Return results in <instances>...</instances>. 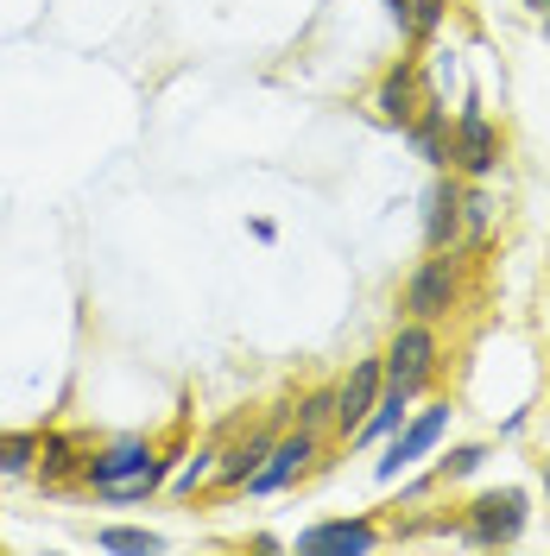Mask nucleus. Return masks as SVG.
Wrapping results in <instances>:
<instances>
[{
	"label": "nucleus",
	"instance_id": "1",
	"mask_svg": "<svg viewBox=\"0 0 550 556\" xmlns=\"http://www.w3.org/2000/svg\"><path fill=\"white\" fill-rule=\"evenodd\" d=\"M83 481L96 493H108V500H146L159 486V462H152L146 443H114L108 455L83 462Z\"/></svg>",
	"mask_w": 550,
	"mask_h": 556
},
{
	"label": "nucleus",
	"instance_id": "2",
	"mask_svg": "<svg viewBox=\"0 0 550 556\" xmlns=\"http://www.w3.org/2000/svg\"><path fill=\"white\" fill-rule=\"evenodd\" d=\"M386 361V386H399V392H424L430 386V374H437V336H430V323H405L399 336H392V348L379 354Z\"/></svg>",
	"mask_w": 550,
	"mask_h": 556
},
{
	"label": "nucleus",
	"instance_id": "3",
	"mask_svg": "<svg viewBox=\"0 0 550 556\" xmlns=\"http://www.w3.org/2000/svg\"><path fill=\"white\" fill-rule=\"evenodd\" d=\"M455 285H462V273H455L449 247H430V260H424L412 273V285H405V311H412L417 323H437V316H449V304H455Z\"/></svg>",
	"mask_w": 550,
	"mask_h": 556
},
{
	"label": "nucleus",
	"instance_id": "4",
	"mask_svg": "<svg viewBox=\"0 0 550 556\" xmlns=\"http://www.w3.org/2000/svg\"><path fill=\"white\" fill-rule=\"evenodd\" d=\"M379 392H386V361H354L342 392H336V430L342 437H354L367 424V412L379 405Z\"/></svg>",
	"mask_w": 550,
	"mask_h": 556
},
{
	"label": "nucleus",
	"instance_id": "5",
	"mask_svg": "<svg viewBox=\"0 0 550 556\" xmlns=\"http://www.w3.org/2000/svg\"><path fill=\"white\" fill-rule=\"evenodd\" d=\"M475 519H468V538L475 544H513L518 531H525V493H482L475 506H468Z\"/></svg>",
	"mask_w": 550,
	"mask_h": 556
},
{
	"label": "nucleus",
	"instance_id": "6",
	"mask_svg": "<svg viewBox=\"0 0 550 556\" xmlns=\"http://www.w3.org/2000/svg\"><path fill=\"white\" fill-rule=\"evenodd\" d=\"M449 159L462 165L468 177H487L500 165V134H493V121H487L482 108H462V121H455V146H449Z\"/></svg>",
	"mask_w": 550,
	"mask_h": 556
},
{
	"label": "nucleus",
	"instance_id": "7",
	"mask_svg": "<svg viewBox=\"0 0 550 556\" xmlns=\"http://www.w3.org/2000/svg\"><path fill=\"white\" fill-rule=\"evenodd\" d=\"M424 76H417V64H399V70H386V83H379V96H374V114L386 121V127H412L417 114H424Z\"/></svg>",
	"mask_w": 550,
	"mask_h": 556
},
{
	"label": "nucleus",
	"instance_id": "8",
	"mask_svg": "<svg viewBox=\"0 0 550 556\" xmlns=\"http://www.w3.org/2000/svg\"><path fill=\"white\" fill-rule=\"evenodd\" d=\"M310 455H316V430H304V424H298V437H285V443H273V450H266V468H253L247 493H278V486H291V475H304Z\"/></svg>",
	"mask_w": 550,
	"mask_h": 556
},
{
	"label": "nucleus",
	"instance_id": "9",
	"mask_svg": "<svg viewBox=\"0 0 550 556\" xmlns=\"http://www.w3.org/2000/svg\"><path fill=\"white\" fill-rule=\"evenodd\" d=\"M443 430H449V405H430L412 430H399V443H392V450H386V462H379V481H399L417 455H430V443H437Z\"/></svg>",
	"mask_w": 550,
	"mask_h": 556
},
{
	"label": "nucleus",
	"instance_id": "10",
	"mask_svg": "<svg viewBox=\"0 0 550 556\" xmlns=\"http://www.w3.org/2000/svg\"><path fill=\"white\" fill-rule=\"evenodd\" d=\"M379 531L367 519H348V525H310L298 531V551H374Z\"/></svg>",
	"mask_w": 550,
	"mask_h": 556
},
{
	"label": "nucleus",
	"instance_id": "11",
	"mask_svg": "<svg viewBox=\"0 0 550 556\" xmlns=\"http://www.w3.org/2000/svg\"><path fill=\"white\" fill-rule=\"evenodd\" d=\"M405 134H412V146L424 152V159H430V165H443V159H449V108L424 102V114H417Z\"/></svg>",
	"mask_w": 550,
	"mask_h": 556
},
{
	"label": "nucleus",
	"instance_id": "12",
	"mask_svg": "<svg viewBox=\"0 0 550 556\" xmlns=\"http://www.w3.org/2000/svg\"><path fill=\"white\" fill-rule=\"evenodd\" d=\"M386 13H392L399 38H430L443 26V0H386Z\"/></svg>",
	"mask_w": 550,
	"mask_h": 556
},
{
	"label": "nucleus",
	"instance_id": "13",
	"mask_svg": "<svg viewBox=\"0 0 550 556\" xmlns=\"http://www.w3.org/2000/svg\"><path fill=\"white\" fill-rule=\"evenodd\" d=\"M455 235H462V190H455V184H437V190H430V235H424V241L449 247Z\"/></svg>",
	"mask_w": 550,
	"mask_h": 556
},
{
	"label": "nucleus",
	"instance_id": "14",
	"mask_svg": "<svg viewBox=\"0 0 550 556\" xmlns=\"http://www.w3.org/2000/svg\"><path fill=\"white\" fill-rule=\"evenodd\" d=\"M405 405H412V392H399V386H386V392H379V405L367 412V424H361L354 437H361V443H379V437H392V430L405 424Z\"/></svg>",
	"mask_w": 550,
	"mask_h": 556
},
{
	"label": "nucleus",
	"instance_id": "15",
	"mask_svg": "<svg viewBox=\"0 0 550 556\" xmlns=\"http://www.w3.org/2000/svg\"><path fill=\"white\" fill-rule=\"evenodd\" d=\"M266 450H273L266 437H253L247 450H235V455H228V462H222V481H228V486H247V481H253V468L266 462Z\"/></svg>",
	"mask_w": 550,
	"mask_h": 556
},
{
	"label": "nucleus",
	"instance_id": "16",
	"mask_svg": "<svg viewBox=\"0 0 550 556\" xmlns=\"http://www.w3.org/2000/svg\"><path fill=\"white\" fill-rule=\"evenodd\" d=\"M38 462V437H0V475H20Z\"/></svg>",
	"mask_w": 550,
	"mask_h": 556
},
{
	"label": "nucleus",
	"instance_id": "17",
	"mask_svg": "<svg viewBox=\"0 0 550 556\" xmlns=\"http://www.w3.org/2000/svg\"><path fill=\"white\" fill-rule=\"evenodd\" d=\"M96 544H102V551H121V556L159 551V538H152V531H121V525H114V531H102V538H96Z\"/></svg>",
	"mask_w": 550,
	"mask_h": 556
},
{
	"label": "nucleus",
	"instance_id": "18",
	"mask_svg": "<svg viewBox=\"0 0 550 556\" xmlns=\"http://www.w3.org/2000/svg\"><path fill=\"white\" fill-rule=\"evenodd\" d=\"M487 222H493V203H487L482 190H468V197H462V228H468V235L482 241V235H487Z\"/></svg>",
	"mask_w": 550,
	"mask_h": 556
},
{
	"label": "nucleus",
	"instance_id": "19",
	"mask_svg": "<svg viewBox=\"0 0 550 556\" xmlns=\"http://www.w3.org/2000/svg\"><path fill=\"white\" fill-rule=\"evenodd\" d=\"M38 468H45L51 481L70 475V443H64V437H45V443H38Z\"/></svg>",
	"mask_w": 550,
	"mask_h": 556
},
{
	"label": "nucleus",
	"instance_id": "20",
	"mask_svg": "<svg viewBox=\"0 0 550 556\" xmlns=\"http://www.w3.org/2000/svg\"><path fill=\"white\" fill-rule=\"evenodd\" d=\"M329 417H336V399H329V392H316V399H304V412H298V424H304V430H323Z\"/></svg>",
	"mask_w": 550,
	"mask_h": 556
},
{
	"label": "nucleus",
	"instance_id": "21",
	"mask_svg": "<svg viewBox=\"0 0 550 556\" xmlns=\"http://www.w3.org/2000/svg\"><path fill=\"white\" fill-rule=\"evenodd\" d=\"M487 462V450H455V455H443V475H475Z\"/></svg>",
	"mask_w": 550,
	"mask_h": 556
},
{
	"label": "nucleus",
	"instance_id": "22",
	"mask_svg": "<svg viewBox=\"0 0 550 556\" xmlns=\"http://www.w3.org/2000/svg\"><path fill=\"white\" fill-rule=\"evenodd\" d=\"M209 462H215V455H197V462H190V468H184V475H177V486H184V493H197V481H209Z\"/></svg>",
	"mask_w": 550,
	"mask_h": 556
},
{
	"label": "nucleus",
	"instance_id": "23",
	"mask_svg": "<svg viewBox=\"0 0 550 556\" xmlns=\"http://www.w3.org/2000/svg\"><path fill=\"white\" fill-rule=\"evenodd\" d=\"M545 493H550V462H545Z\"/></svg>",
	"mask_w": 550,
	"mask_h": 556
}]
</instances>
